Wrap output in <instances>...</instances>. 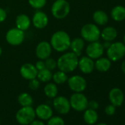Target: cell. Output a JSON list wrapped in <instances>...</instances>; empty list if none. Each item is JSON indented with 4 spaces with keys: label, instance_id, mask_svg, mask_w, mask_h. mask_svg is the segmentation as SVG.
<instances>
[{
    "label": "cell",
    "instance_id": "cell-1",
    "mask_svg": "<svg viewBox=\"0 0 125 125\" xmlns=\"http://www.w3.org/2000/svg\"><path fill=\"white\" fill-rule=\"evenodd\" d=\"M78 57L72 52L62 54L57 60V68L66 74L73 72L78 67Z\"/></svg>",
    "mask_w": 125,
    "mask_h": 125
},
{
    "label": "cell",
    "instance_id": "cell-2",
    "mask_svg": "<svg viewBox=\"0 0 125 125\" xmlns=\"http://www.w3.org/2000/svg\"><path fill=\"white\" fill-rule=\"evenodd\" d=\"M71 41V38L66 32L58 30L52 35L50 38V44L52 49L56 52H65L69 49Z\"/></svg>",
    "mask_w": 125,
    "mask_h": 125
},
{
    "label": "cell",
    "instance_id": "cell-3",
    "mask_svg": "<svg viewBox=\"0 0 125 125\" xmlns=\"http://www.w3.org/2000/svg\"><path fill=\"white\" fill-rule=\"evenodd\" d=\"M71 10L70 4L67 0H55L51 8L52 15L56 19H63L68 16Z\"/></svg>",
    "mask_w": 125,
    "mask_h": 125
},
{
    "label": "cell",
    "instance_id": "cell-4",
    "mask_svg": "<svg viewBox=\"0 0 125 125\" xmlns=\"http://www.w3.org/2000/svg\"><path fill=\"white\" fill-rule=\"evenodd\" d=\"M81 38L89 43L99 41L101 35V31L96 24L89 23L83 26L80 30Z\"/></svg>",
    "mask_w": 125,
    "mask_h": 125
},
{
    "label": "cell",
    "instance_id": "cell-5",
    "mask_svg": "<svg viewBox=\"0 0 125 125\" xmlns=\"http://www.w3.org/2000/svg\"><path fill=\"white\" fill-rule=\"evenodd\" d=\"M36 117L35 109L32 106L21 107L16 114L17 122L21 125H30Z\"/></svg>",
    "mask_w": 125,
    "mask_h": 125
},
{
    "label": "cell",
    "instance_id": "cell-6",
    "mask_svg": "<svg viewBox=\"0 0 125 125\" xmlns=\"http://www.w3.org/2000/svg\"><path fill=\"white\" fill-rule=\"evenodd\" d=\"M107 57L111 61H118L125 56V45L121 42H115L107 49Z\"/></svg>",
    "mask_w": 125,
    "mask_h": 125
},
{
    "label": "cell",
    "instance_id": "cell-7",
    "mask_svg": "<svg viewBox=\"0 0 125 125\" xmlns=\"http://www.w3.org/2000/svg\"><path fill=\"white\" fill-rule=\"evenodd\" d=\"M71 107L76 111L82 112L88 107V98L83 93H74L69 99Z\"/></svg>",
    "mask_w": 125,
    "mask_h": 125
},
{
    "label": "cell",
    "instance_id": "cell-8",
    "mask_svg": "<svg viewBox=\"0 0 125 125\" xmlns=\"http://www.w3.org/2000/svg\"><path fill=\"white\" fill-rule=\"evenodd\" d=\"M7 42L11 46H19L21 45L25 38L24 32L18 29L17 27L10 29L5 35Z\"/></svg>",
    "mask_w": 125,
    "mask_h": 125
},
{
    "label": "cell",
    "instance_id": "cell-9",
    "mask_svg": "<svg viewBox=\"0 0 125 125\" xmlns=\"http://www.w3.org/2000/svg\"><path fill=\"white\" fill-rule=\"evenodd\" d=\"M69 88L74 93H82L87 87L86 80L80 75H73L68 78Z\"/></svg>",
    "mask_w": 125,
    "mask_h": 125
},
{
    "label": "cell",
    "instance_id": "cell-10",
    "mask_svg": "<svg viewBox=\"0 0 125 125\" xmlns=\"http://www.w3.org/2000/svg\"><path fill=\"white\" fill-rule=\"evenodd\" d=\"M53 107L57 113L62 115H65L69 113L72 108L69 99L63 96H57L54 98Z\"/></svg>",
    "mask_w": 125,
    "mask_h": 125
},
{
    "label": "cell",
    "instance_id": "cell-11",
    "mask_svg": "<svg viewBox=\"0 0 125 125\" xmlns=\"http://www.w3.org/2000/svg\"><path fill=\"white\" fill-rule=\"evenodd\" d=\"M104 49L102 43L97 41L89 43L85 49V52L88 57L93 60H96L102 56L104 54Z\"/></svg>",
    "mask_w": 125,
    "mask_h": 125
},
{
    "label": "cell",
    "instance_id": "cell-12",
    "mask_svg": "<svg viewBox=\"0 0 125 125\" xmlns=\"http://www.w3.org/2000/svg\"><path fill=\"white\" fill-rule=\"evenodd\" d=\"M52 48L50 43L46 41L39 42L35 48V55L39 60H45L49 58L52 54Z\"/></svg>",
    "mask_w": 125,
    "mask_h": 125
},
{
    "label": "cell",
    "instance_id": "cell-13",
    "mask_svg": "<svg viewBox=\"0 0 125 125\" xmlns=\"http://www.w3.org/2000/svg\"><path fill=\"white\" fill-rule=\"evenodd\" d=\"M31 21L32 25L35 28L41 30L45 28L48 25L49 18L46 13L38 10L34 13Z\"/></svg>",
    "mask_w": 125,
    "mask_h": 125
},
{
    "label": "cell",
    "instance_id": "cell-14",
    "mask_svg": "<svg viewBox=\"0 0 125 125\" xmlns=\"http://www.w3.org/2000/svg\"><path fill=\"white\" fill-rule=\"evenodd\" d=\"M78 67L82 73L88 74L94 72L95 69V63L93 59L88 56L81 57L78 61Z\"/></svg>",
    "mask_w": 125,
    "mask_h": 125
},
{
    "label": "cell",
    "instance_id": "cell-15",
    "mask_svg": "<svg viewBox=\"0 0 125 125\" xmlns=\"http://www.w3.org/2000/svg\"><path fill=\"white\" fill-rule=\"evenodd\" d=\"M38 72V71L37 70L35 65L30 63V62L23 64L20 68L21 76L27 80H30L34 78H36Z\"/></svg>",
    "mask_w": 125,
    "mask_h": 125
},
{
    "label": "cell",
    "instance_id": "cell-16",
    "mask_svg": "<svg viewBox=\"0 0 125 125\" xmlns=\"http://www.w3.org/2000/svg\"><path fill=\"white\" fill-rule=\"evenodd\" d=\"M109 100L112 104L115 107L121 106L124 100V95L121 89L113 88L109 92Z\"/></svg>",
    "mask_w": 125,
    "mask_h": 125
},
{
    "label": "cell",
    "instance_id": "cell-17",
    "mask_svg": "<svg viewBox=\"0 0 125 125\" xmlns=\"http://www.w3.org/2000/svg\"><path fill=\"white\" fill-rule=\"evenodd\" d=\"M35 111L36 116L43 121H47L53 115L52 108L46 104H41L38 105L36 109H35Z\"/></svg>",
    "mask_w": 125,
    "mask_h": 125
},
{
    "label": "cell",
    "instance_id": "cell-18",
    "mask_svg": "<svg viewBox=\"0 0 125 125\" xmlns=\"http://www.w3.org/2000/svg\"><path fill=\"white\" fill-rule=\"evenodd\" d=\"M32 21L30 17L26 14H20L16 19V26L18 29L26 31L31 26Z\"/></svg>",
    "mask_w": 125,
    "mask_h": 125
},
{
    "label": "cell",
    "instance_id": "cell-19",
    "mask_svg": "<svg viewBox=\"0 0 125 125\" xmlns=\"http://www.w3.org/2000/svg\"><path fill=\"white\" fill-rule=\"evenodd\" d=\"M85 48V41L82 38H75L71 41L70 47L72 52L74 53L77 57L82 54V52Z\"/></svg>",
    "mask_w": 125,
    "mask_h": 125
},
{
    "label": "cell",
    "instance_id": "cell-20",
    "mask_svg": "<svg viewBox=\"0 0 125 125\" xmlns=\"http://www.w3.org/2000/svg\"><path fill=\"white\" fill-rule=\"evenodd\" d=\"M95 63V69L100 72H106L111 67V60L108 57H99L96 59Z\"/></svg>",
    "mask_w": 125,
    "mask_h": 125
},
{
    "label": "cell",
    "instance_id": "cell-21",
    "mask_svg": "<svg viewBox=\"0 0 125 125\" xmlns=\"http://www.w3.org/2000/svg\"><path fill=\"white\" fill-rule=\"evenodd\" d=\"M118 35L117 30L113 27H104L100 37L104 41H114Z\"/></svg>",
    "mask_w": 125,
    "mask_h": 125
},
{
    "label": "cell",
    "instance_id": "cell-22",
    "mask_svg": "<svg viewBox=\"0 0 125 125\" xmlns=\"http://www.w3.org/2000/svg\"><path fill=\"white\" fill-rule=\"evenodd\" d=\"M98 118L99 116L96 110L88 107L85 110H84L83 119L86 124L89 125H93L97 122Z\"/></svg>",
    "mask_w": 125,
    "mask_h": 125
},
{
    "label": "cell",
    "instance_id": "cell-23",
    "mask_svg": "<svg viewBox=\"0 0 125 125\" xmlns=\"http://www.w3.org/2000/svg\"><path fill=\"white\" fill-rule=\"evenodd\" d=\"M93 20L96 24L104 26L107 24L109 21V17L104 11L98 10L93 13Z\"/></svg>",
    "mask_w": 125,
    "mask_h": 125
},
{
    "label": "cell",
    "instance_id": "cell-24",
    "mask_svg": "<svg viewBox=\"0 0 125 125\" xmlns=\"http://www.w3.org/2000/svg\"><path fill=\"white\" fill-rule=\"evenodd\" d=\"M111 18L115 21H122L125 19V7L122 5L115 6L110 13Z\"/></svg>",
    "mask_w": 125,
    "mask_h": 125
},
{
    "label": "cell",
    "instance_id": "cell-25",
    "mask_svg": "<svg viewBox=\"0 0 125 125\" xmlns=\"http://www.w3.org/2000/svg\"><path fill=\"white\" fill-rule=\"evenodd\" d=\"M43 91L45 95L50 99H54L57 96L58 94V88L57 84L54 83H47L44 86Z\"/></svg>",
    "mask_w": 125,
    "mask_h": 125
},
{
    "label": "cell",
    "instance_id": "cell-26",
    "mask_svg": "<svg viewBox=\"0 0 125 125\" xmlns=\"http://www.w3.org/2000/svg\"><path fill=\"white\" fill-rule=\"evenodd\" d=\"M18 102L21 107L32 106L33 104V99L30 94L24 92L19 95Z\"/></svg>",
    "mask_w": 125,
    "mask_h": 125
},
{
    "label": "cell",
    "instance_id": "cell-27",
    "mask_svg": "<svg viewBox=\"0 0 125 125\" xmlns=\"http://www.w3.org/2000/svg\"><path fill=\"white\" fill-rule=\"evenodd\" d=\"M68 76L67 74L62 72L60 70L55 72L53 74H52V79L54 83L57 85H62L64 84L66 82H67L68 80Z\"/></svg>",
    "mask_w": 125,
    "mask_h": 125
},
{
    "label": "cell",
    "instance_id": "cell-28",
    "mask_svg": "<svg viewBox=\"0 0 125 125\" xmlns=\"http://www.w3.org/2000/svg\"><path fill=\"white\" fill-rule=\"evenodd\" d=\"M52 74H52V71L45 68V69L38 72L37 78L40 82L49 83L52 79Z\"/></svg>",
    "mask_w": 125,
    "mask_h": 125
},
{
    "label": "cell",
    "instance_id": "cell-29",
    "mask_svg": "<svg viewBox=\"0 0 125 125\" xmlns=\"http://www.w3.org/2000/svg\"><path fill=\"white\" fill-rule=\"evenodd\" d=\"M29 5L35 10H41L46 5V0H28Z\"/></svg>",
    "mask_w": 125,
    "mask_h": 125
},
{
    "label": "cell",
    "instance_id": "cell-30",
    "mask_svg": "<svg viewBox=\"0 0 125 125\" xmlns=\"http://www.w3.org/2000/svg\"><path fill=\"white\" fill-rule=\"evenodd\" d=\"M47 125H65L63 118L60 116H52L47 120Z\"/></svg>",
    "mask_w": 125,
    "mask_h": 125
},
{
    "label": "cell",
    "instance_id": "cell-31",
    "mask_svg": "<svg viewBox=\"0 0 125 125\" xmlns=\"http://www.w3.org/2000/svg\"><path fill=\"white\" fill-rule=\"evenodd\" d=\"M44 62H45L46 69L50 71H53L57 68V60H55L54 58H52L49 57V58L46 59Z\"/></svg>",
    "mask_w": 125,
    "mask_h": 125
},
{
    "label": "cell",
    "instance_id": "cell-32",
    "mask_svg": "<svg viewBox=\"0 0 125 125\" xmlns=\"http://www.w3.org/2000/svg\"><path fill=\"white\" fill-rule=\"evenodd\" d=\"M29 84H28V86H29V88L32 90V91H36L38 90L39 88H40V85H41V82L38 80V78H34L32 80H29Z\"/></svg>",
    "mask_w": 125,
    "mask_h": 125
},
{
    "label": "cell",
    "instance_id": "cell-33",
    "mask_svg": "<svg viewBox=\"0 0 125 125\" xmlns=\"http://www.w3.org/2000/svg\"><path fill=\"white\" fill-rule=\"evenodd\" d=\"M104 112L107 115H113L115 113V106L112 104H110L105 107Z\"/></svg>",
    "mask_w": 125,
    "mask_h": 125
},
{
    "label": "cell",
    "instance_id": "cell-34",
    "mask_svg": "<svg viewBox=\"0 0 125 125\" xmlns=\"http://www.w3.org/2000/svg\"><path fill=\"white\" fill-rule=\"evenodd\" d=\"M35 66L36 67V69H37L38 71H40V70H42V69H45L46 68V66H45V62H44V60H38L35 62Z\"/></svg>",
    "mask_w": 125,
    "mask_h": 125
},
{
    "label": "cell",
    "instance_id": "cell-35",
    "mask_svg": "<svg viewBox=\"0 0 125 125\" xmlns=\"http://www.w3.org/2000/svg\"><path fill=\"white\" fill-rule=\"evenodd\" d=\"M7 16H8L7 11L5 9L0 8V23L5 21V19H7Z\"/></svg>",
    "mask_w": 125,
    "mask_h": 125
},
{
    "label": "cell",
    "instance_id": "cell-36",
    "mask_svg": "<svg viewBox=\"0 0 125 125\" xmlns=\"http://www.w3.org/2000/svg\"><path fill=\"white\" fill-rule=\"evenodd\" d=\"M88 107L94 109V110H96L99 107V103L95 100L90 101V102H88Z\"/></svg>",
    "mask_w": 125,
    "mask_h": 125
},
{
    "label": "cell",
    "instance_id": "cell-37",
    "mask_svg": "<svg viewBox=\"0 0 125 125\" xmlns=\"http://www.w3.org/2000/svg\"><path fill=\"white\" fill-rule=\"evenodd\" d=\"M30 125H45V124L41 120H34Z\"/></svg>",
    "mask_w": 125,
    "mask_h": 125
},
{
    "label": "cell",
    "instance_id": "cell-38",
    "mask_svg": "<svg viewBox=\"0 0 125 125\" xmlns=\"http://www.w3.org/2000/svg\"><path fill=\"white\" fill-rule=\"evenodd\" d=\"M110 44H111V43H110V41H104V43H102L104 49H107V48H109V46H110Z\"/></svg>",
    "mask_w": 125,
    "mask_h": 125
},
{
    "label": "cell",
    "instance_id": "cell-39",
    "mask_svg": "<svg viewBox=\"0 0 125 125\" xmlns=\"http://www.w3.org/2000/svg\"><path fill=\"white\" fill-rule=\"evenodd\" d=\"M121 71L123 72V73L125 74V60H124L121 63Z\"/></svg>",
    "mask_w": 125,
    "mask_h": 125
},
{
    "label": "cell",
    "instance_id": "cell-40",
    "mask_svg": "<svg viewBox=\"0 0 125 125\" xmlns=\"http://www.w3.org/2000/svg\"><path fill=\"white\" fill-rule=\"evenodd\" d=\"M2 54V49L1 46H0V56H1Z\"/></svg>",
    "mask_w": 125,
    "mask_h": 125
},
{
    "label": "cell",
    "instance_id": "cell-41",
    "mask_svg": "<svg viewBox=\"0 0 125 125\" xmlns=\"http://www.w3.org/2000/svg\"><path fill=\"white\" fill-rule=\"evenodd\" d=\"M96 125H107V124H104V123H99V124H97Z\"/></svg>",
    "mask_w": 125,
    "mask_h": 125
},
{
    "label": "cell",
    "instance_id": "cell-42",
    "mask_svg": "<svg viewBox=\"0 0 125 125\" xmlns=\"http://www.w3.org/2000/svg\"><path fill=\"white\" fill-rule=\"evenodd\" d=\"M124 45H125V35H124Z\"/></svg>",
    "mask_w": 125,
    "mask_h": 125
}]
</instances>
